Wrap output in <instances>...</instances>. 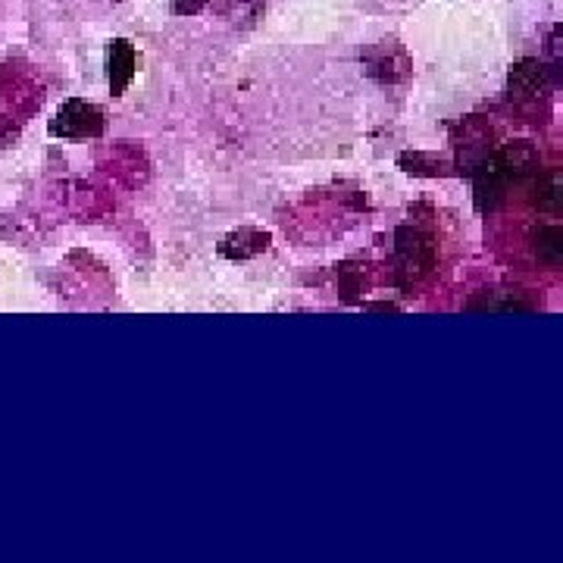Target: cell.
I'll return each instance as SVG.
<instances>
[{
    "mask_svg": "<svg viewBox=\"0 0 563 563\" xmlns=\"http://www.w3.org/2000/svg\"><path fill=\"white\" fill-rule=\"evenodd\" d=\"M554 72H558L554 66H544V63L526 57V60H520L510 69L507 91H510L514 101H539V98H544L551 91V85H554L551 76Z\"/></svg>",
    "mask_w": 563,
    "mask_h": 563,
    "instance_id": "cell-2",
    "label": "cell"
},
{
    "mask_svg": "<svg viewBox=\"0 0 563 563\" xmlns=\"http://www.w3.org/2000/svg\"><path fill=\"white\" fill-rule=\"evenodd\" d=\"M367 66H370V76L382 79V82H401L410 72V60L397 42L375 44V50L367 54Z\"/></svg>",
    "mask_w": 563,
    "mask_h": 563,
    "instance_id": "cell-5",
    "label": "cell"
},
{
    "mask_svg": "<svg viewBox=\"0 0 563 563\" xmlns=\"http://www.w3.org/2000/svg\"><path fill=\"white\" fill-rule=\"evenodd\" d=\"M536 204L544 213H561L563 207V185H561V172L551 169L539 176V185H536Z\"/></svg>",
    "mask_w": 563,
    "mask_h": 563,
    "instance_id": "cell-9",
    "label": "cell"
},
{
    "mask_svg": "<svg viewBox=\"0 0 563 563\" xmlns=\"http://www.w3.org/2000/svg\"><path fill=\"white\" fill-rule=\"evenodd\" d=\"M532 248H536V257L539 263L558 270L563 263V229L561 226H539L532 232Z\"/></svg>",
    "mask_w": 563,
    "mask_h": 563,
    "instance_id": "cell-8",
    "label": "cell"
},
{
    "mask_svg": "<svg viewBox=\"0 0 563 563\" xmlns=\"http://www.w3.org/2000/svg\"><path fill=\"white\" fill-rule=\"evenodd\" d=\"M517 179L510 176V169L500 164V157L488 154L476 167V207L480 210H495L504 201L507 188L514 185Z\"/></svg>",
    "mask_w": 563,
    "mask_h": 563,
    "instance_id": "cell-3",
    "label": "cell"
},
{
    "mask_svg": "<svg viewBox=\"0 0 563 563\" xmlns=\"http://www.w3.org/2000/svg\"><path fill=\"white\" fill-rule=\"evenodd\" d=\"M54 138H101L104 135V113L101 106L88 104L82 98H72L57 110L50 123Z\"/></svg>",
    "mask_w": 563,
    "mask_h": 563,
    "instance_id": "cell-1",
    "label": "cell"
},
{
    "mask_svg": "<svg viewBox=\"0 0 563 563\" xmlns=\"http://www.w3.org/2000/svg\"><path fill=\"white\" fill-rule=\"evenodd\" d=\"M207 3L210 0H172V13H179V16H194V13H201Z\"/></svg>",
    "mask_w": 563,
    "mask_h": 563,
    "instance_id": "cell-11",
    "label": "cell"
},
{
    "mask_svg": "<svg viewBox=\"0 0 563 563\" xmlns=\"http://www.w3.org/2000/svg\"><path fill=\"white\" fill-rule=\"evenodd\" d=\"M401 167H407V172H417V176H441L444 172V164L436 157H426V154H404Z\"/></svg>",
    "mask_w": 563,
    "mask_h": 563,
    "instance_id": "cell-10",
    "label": "cell"
},
{
    "mask_svg": "<svg viewBox=\"0 0 563 563\" xmlns=\"http://www.w3.org/2000/svg\"><path fill=\"white\" fill-rule=\"evenodd\" d=\"M267 248H270V235H267V232L238 229L232 232L229 238H223L219 254L229 257V260H248L254 254H263Z\"/></svg>",
    "mask_w": 563,
    "mask_h": 563,
    "instance_id": "cell-7",
    "label": "cell"
},
{
    "mask_svg": "<svg viewBox=\"0 0 563 563\" xmlns=\"http://www.w3.org/2000/svg\"><path fill=\"white\" fill-rule=\"evenodd\" d=\"M397 260L407 272H429L436 263V241L419 229H397Z\"/></svg>",
    "mask_w": 563,
    "mask_h": 563,
    "instance_id": "cell-4",
    "label": "cell"
},
{
    "mask_svg": "<svg viewBox=\"0 0 563 563\" xmlns=\"http://www.w3.org/2000/svg\"><path fill=\"white\" fill-rule=\"evenodd\" d=\"M135 69H138L135 44L125 42V38L110 42V50H106V72H110V91H113V98H120L125 88L132 85Z\"/></svg>",
    "mask_w": 563,
    "mask_h": 563,
    "instance_id": "cell-6",
    "label": "cell"
}]
</instances>
